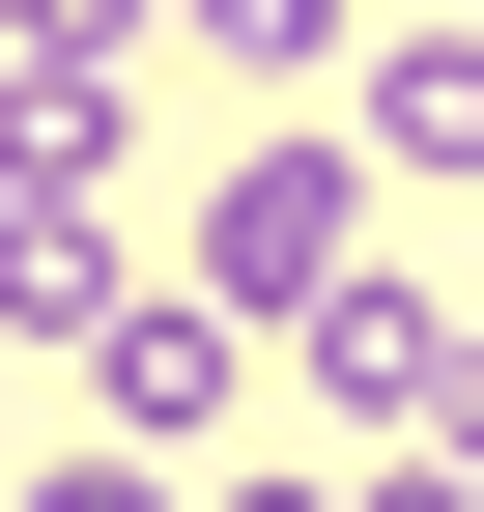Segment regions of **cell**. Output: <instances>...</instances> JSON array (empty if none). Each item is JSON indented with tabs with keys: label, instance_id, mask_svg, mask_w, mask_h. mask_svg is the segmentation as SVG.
Here are the masks:
<instances>
[{
	"label": "cell",
	"instance_id": "7",
	"mask_svg": "<svg viewBox=\"0 0 484 512\" xmlns=\"http://www.w3.org/2000/svg\"><path fill=\"white\" fill-rule=\"evenodd\" d=\"M0 512H171V456H114V427H86V456H29Z\"/></svg>",
	"mask_w": 484,
	"mask_h": 512
},
{
	"label": "cell",
	"instance_id": "4",
	"mask_svg": "<svg viewBox=\"0 0 484 512\" xmlns=\"http://www.w3.org/2000/svg\"><path fill=\"white\" fill-rule=\"evenodd\" d=\"M285 370H314L342 427H399V456H428V399H456V313H428V256H371L342 313H285Z\"/></svg>",
	"mask_w": 484,
	"mask_h": 512
},
{
	"label": "cell",
	"instance_id": "8",
	"mask_svg": "<svg viewBox=\"0 0 484 512\" xmlns=\"http://www.w3.org/2000/svg\"><path fill=\"white\" fill-rule=\"evenodd\" d=\"M200 512H371V484H314V456H257V484H200Z\"/></svg>",
	"mask_w": 484,
	"mask_h": 512
},
{
	"label": "cell",
	"instance_id": "6",
	"mask_svg": "<svg viewBox=\"0 0 484 512\" xmlns=\"http://www.w3.org/2000/svg\"><path fill=\"white\" fill-rule=\"evenodd\" d=\"M200 57H257V86H314V57H342V0H200Z\"/></svg>",
	"mask_w": 484,
	"mask_h": 512
},
{
	"label": "cell",
	"instance_id": "1",
	"mask_svg": "<svg viewBox=\"0 0 484 512\" xmlns=\"http://www.w3.org/2000/svg\"><path fill=\"white\" fill-rule=\"evenodd\" d=\"M371 200H399V171L342 143V114H285V143H228V171H200V256H171V285H228V313L285 342V313L371 285Z\"/></svg>",
	"mask_w": 484,
	"mask_h": 512
},
{
	"label": "cell",
	"instance_id": "3",
	"mask_svg": "<svg viewBox=\"0 0 484 512\" xmlns=\"http://www.w3.org/2000/svg\"><path fill=\"white\" fill-rule=\"evenodd\" d=\"M86 399H114V456H200V427L257 399V313H228V285H143V313L86 342Z\"/></svg>",
	"mask_w": 484,
	"mask_h": 512
},
{
	"label": "cell",
	"instance_id": "2",
	"mask_svg": "<svg viewBox=\"0 0 484 512\" xmlns=\"http://www.w3.org/2000/svg\"><path fill=\"white\" fill-rule=\"evenodd\" d=\"M342 143H371L399 200H484V0H399V29L342 57Z\"/></svg>",
	"mask_w": 484,
	"mask_h": 512
},
{
	"label": "cell",
	"instance_id": "5",
	"mask_svg": "<svg viewBox=\"0 0 484 512\" xmlns=\"http://www.w3.org/2000/svg\"><path fill=\"white\" fill-rule=\"evenodd\" d=\"M143 256H114V171H0V342H114Z\"/></svg>",
	"mask_w": 484,
	"mask_h": 512
}]
</instances>
